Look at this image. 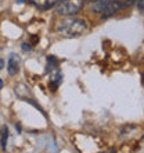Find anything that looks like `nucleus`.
Returning a JSON list of instances; mask_svg holds the SVG:
<instances>
[{
  "label": "nucleus",
  "instance_id": "nucleus-1",
  "mask_svg": "<svg viewBox=\"0 0 144 153\" xmlns=\"http://www.w3.org/2000/svg\"><path fill=\"white\" fill-rule=\"evenodd\" d=\"M87 31V22L78 17H64L56 25V32L64 38H78Z\"/></svg>",
  "mask_w": 144,
  "mask_h": 153
},
{
  "label": "nucleus",
  "instance_id": "nucleus-2",
  "mask_svg": "<svg viewBox=\"0 0 144 153\" xmlns=\"http://www.w3.org/2000/svg\"><path fill=\"white\" fill-rule=\"evenodd\" d=\"M84 0H58L56 4V11L61 17H72L83 8Z\"/></svg>",
  "mask_w": 144,
  "mask_h": 153
},
{
  "label": "nucleus",
  "instance_id": "nucleus-3",
  "mask_svg": "<svg viewBox=\"0 0 144 153\" xmlns=\"http://www.w3.org/2000/svg\"><path fill=\"white\" fill-rule=\"evenodd\" d=\"M125 7V3L123 0H112L111 3L107 4V7L104 8V11L101 13V18L103 20H105V18H109V17L115 16L118 11H120V10H123Z\"/></svg>",
  "mask_w": 144,
  "mask_h": 153
},
{
  "label": "nucleus",
  "instance_id": "nucleus-4",
  "mask_svg": "<svg viewBox=\"0 0 144 153\" xmlns=\"http://www.w3.org/2000/svg\"><path fill=\"white\" fill-rule=\"evenodd\" d=\"M7 71H8V75H17L20 73V59L17 54L11 53L8 56V60H7Z\"/></svg>",
  "mask_w": 144,
  "mask_h": 153
},
{
  "label": "nucleus",
  "instance_id": "nucleus-5",
  "mask_svg": "<svg viewBox=\"0 0 144 153\" xmlns=\"http://www.w3.org/2000/svg\"><path fill=\"white\" fill-rule=\"evenodd\" d=\"M28 1L39 10H50L56 7V4L58 3V0H28Z\"/></svg>",
  "mask_w": 144,
  "mask_h": 153
},
{
  "label": "nucleus",
  "instance_id": "nucleus-6",
  "mask_svg": "<svg viewBox=\"0 0 144 153\" xmlns=\"http://www.w3.org/2000/svg\"><path fill=\"white\" fill-rule=\"evenodd\" d=\"M62 82V73L58 68L54 70V73L50 74V81H48V86L51 88V91H57V88L60 86Z\"/></svg>",
  "mask_w": 144,
  "mask_h": 153
},
{
  "label": "nucleus",
  "instance_id": "nucleus-7",
  "mask_svg": "<svg viewBox=\"0 0 144 153\" xmlns=\"http://www.w3.org/2000/svg\"><path fill=\"white\" fill-rule=\"evenodd\" d=\"M112 0H90V8L93 13L101 14L104 11V8L107 7L108 3H111Z\"/></svg>",
  "mask_w": 144,
  "mask_h": 153
},
{
  "label": "nucleus",
  "instance_id": "nucleus-8",
  "mask_svg": "<svg viewBox=\"0 0 144 153\" xmlns=\"http://www.w3.org/2000/svg\"><path fill=\"white\" fill-rule=\"evenodd\" d=\"M1 135H0V145H1V149L6 150V148H7V141H8V128L6 127V125H3L1 127Z\"/></svg>",
  "mask_w": 144,
  "mask_h": 153
},
{
  "label": "nucleus",
  "instance_id": "nucleus-9",
  "mask_svg": "<svg viewBox=\"0 0 144 153\" xmlns=\"http://www.w3.org/2000/svg\"><path fill=\"white\" fill-rule=\"evenodd\" d=\"M21 48L24 52H31L32 50V43H29V42H24V43L21 45Z\"/></svg>",
  "mask_w": 144,
  "mask_h": 153
},
{
  "label": "nucleus",
  "instance_id": "nucleus-10",
  "mask_svg": "<svg viewBox=\"0 0 144 153\" xmlns=\"http://www.w3.org/2000/svg\"><path fill=\"white\" fill-rule=\"evenodd\" d=\"M136 4H137V8L144 11V0H136Z\"/></svg>",
  "mask_w": 144,
  "mask_h": 153
},
{
  "label": "nucleus",
  "instance_id": "nucleus-11",
  "mask_svg": "<svg viewBox=\"0 0 144 153\" xmlns=\"http://www.w3.org/2000/svg\"><path fill=\"white\" fill-rule=\"evenodd\" d=\"M123 3H125V7H130V6H133L136 3V0H123Z\"/></svg>",
  "mask_w": 144,
  "mask_h": 153
},
{
  "label": "nucleus",
  "instance_id": "nucleus-12",
  "mask_svg": "<svg viewBox=\"0 0 144 153\" xmlns=\"http://www.w3.org/2000/svg\"><path fill=\"white\" fill-rule=\"evenodd\" d=\"M3 67H4V60L3 59H0V70L3 68Z\"/></svg>",
  "mask_w": 144,
  "mask_h": 153
},
{
  "label": "nucleus",
  "instance_id": "nucleus-13",
  "mask_svg": "<svg viewBox=\"0 0 144 153\" xmlns=\"http://www.w3.org/2000/svg\"><path fill=\"white\" fill-rule=\"evenodd\" d=\"M3 85H4V82H3V79H1V78H0V91H1V89H3Z\"/></svg>",
  "mask_w": 144,
  "mask_h": 153
},
{
  "label": "nucleus",
  "instance_id": "nucleus-14",
  "mask_svg": "<svg viewBox=\"0 0 144 153\" xmlns=\"http://www.w3.org/2000/svg\"><path fill=\"white\" fill-rule=\"evenodd\" d=\"M107 153H116V152H115V149H109Z\"/></svg>",
  "mask_w": 144,
  "mask_h": 153
},
{
  "label": "nucleus",
  "instance_id": "nucleus-15",
  "mask_svg": "<svg viewBox=\"0 0 144 153\" xmlns=\"http://www.w3.org/2000/svg\"><path fill=\"white\" fill-rule=\"evenodd\" d=\"M143 78H144V71H143Z\"/></svg>",
  "mask_w": 144,
  "mask_h": 153
}]
</instances>
